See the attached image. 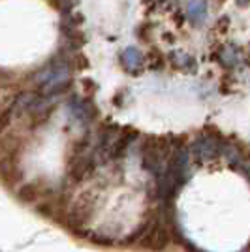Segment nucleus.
I'll use <instances>...</instances> for the list:
<instances>
[{
	"label": "nucleus",
	"mask_w": 250,
	"mask_h": 252,
	"mask_svg": "<svg viewBox=\"0 0 250 252\" xmlns=\"http://www.w3.org/2000/svg\"><path fill=\"white\" fill-rule=\"evenodd\" d=\"M215 153H220V141L211 136H201L192 147V157L196 162L211 160Z\"/></svg>",
	"instance_id": "f03ea898"
},
{
	"label": "nucleus",
	"mask_w": 250,
	"mask_h": 252,
	"mask_svg": "<svg viewBox=\"0 0 250 252\" xmlns=\"http://www.w3.org/2000/svg\"><path fill=\"white\" fill-rule=\"evenodd\" d=\"M173 57H177V66H181L183 70H196V61L190 57V55H185V53H175Z\"/></svg>",
	"instance_id": "423d86ee"
},
{
	"label": "nucleus",
	"mask_w": 250,
	"mask_h": 252,
	"mask_svg": "<svg viewBox=\"0 0 250 252\" xmlns=\"http://www.w3.org/2000/svg\"><path fill=\"white\" fill-rule=\"evenodd\" d=\"M222 63L226 64V66H233V64L237 63V53H235V49L231 45L224 47V51H222Z\"/></svg>",
	"instance_id": "0eeeda50"
},
{
	"label": "nucleus",
	"mask_w": 250,
	"mask_h": 252,
	"mask_svg": "<svg viewBox=\"0 0 250 252\" xmlns=\"http://www.w3.org/2000/svg\"><path fill=\"white\" fill-rule=\"evenodd\" d=\"M187 15L196 27H199L207 19V4H205V0H190L187 6Z\"/></svg>",
	"instance_id": "7ed1b4c3"
},
{
	"label": "nucleus",
	"mask_w": 250,
	"mask_h": 252,
	"mask_svg": "<svg viewBox=\"0 0 250 252\" xmlns=\"http://www.w3.org/2000/svg\"><path fill=\"white\" fill-rule=\"evenodd\" d=\"M70 111H72V115L75 117L77 121L85 123V119H87V107H85L79 100H72V102H70Z\"/></svg>",
	"instance_id": "39448f33"
},
{
	"label": "nucleus",
	"mask_w": 250,
	"mask_h": 252,
	"mask_svg": "<svg viewBox=\"0 0 250 252\" xmlns=\"http://www.w3.org/2000/svg\"><path fill=\"white\" fill-rule=\"evenodd\" d=\"M121 63H123V66H125L126 70L136 72L137 68L143 64V55L136 47H126L125 51H123V55H121Z\"/></svg>",
	"instance_id": "20e7f679"
},
{
	"label": "nucleus",
	"mask_w": 250,
	"mask_h": 252,
	"mask_svg": "<svg viewBox=\"0 0 250 252\" xmlns=\"http://www.w3.org/2000/svg\"><path fill=\"white\" fill-rule=\"evenodd\" d=\"M249 2L250 0H237V4H239V6H249Z\"/></svg>",
	"instance_id": "6e6552de"
},
{
	"label": "nucleus",
	"mask_w": 250,
	"mask_h": 252,
	"mask_svg": "<svg viewBox=\"0 0 250 252\" xmlns=\"http://www.w3.org/2000/svg\"><path fill=\"white\" fill-rule=\"evenodd\" d=\"M70 70H68V64L64 61H57L51 66H47L42 74L36 77V81L42 85V89L45 93H55L59 91L61 87L66 85L68 77H70Z\"/></svg>",
	"instance_id": "f257e3e1"
}]
</instances>
